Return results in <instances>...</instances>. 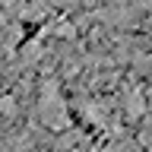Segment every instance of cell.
<instances>
[{
  "label": "cell",
  "instance_id": "6da1fadb",
  "mask_svg": "<svg viewBox=\"0 0 152 152\" xmlns=\"http://www.w3.org/2000/svg\"><path fill=\"white\" fill-rule=\"evenodd\" d=\"M41 121H45V127H51V130H64L66 124H70V111H66V104L60 95H54V89H51V95H41Z\"/></svg>",
  "mask_w": 152,
  "mask_h": 152
},
{
  "label": "cell",
  "instance_id": "7a4b0ae2",
  "mask_svg": "<svg viewBox=\"0 0 152 152\" xmlns=\"http://www.w3.org/2000/svg\"><path fill=\"white\" fill-rule=\"evenodd\" d=\"M146 102L152 104V86H149V89H146Z\"/></svg>",
  "mask_w": 152,
  "mask_h": 152
}]
</instances>
